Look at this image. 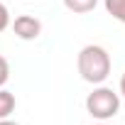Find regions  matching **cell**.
<instances>
[{"label":"cell","mask_w":125,"mask_h":125,"mask_svg":"<svg viewBox=\"0 0 125 125\" xmlns=\"http://www.w3.org/2000/svg\"><path fill=\"white\" fill-rule=\"evenodd\" d=\"M12 32H15L17 39L32 42V39H37V37L42 34V22H39L37 17H32V15H20V17H15V22H12Z\"/></svg>","instance_id":"3"},{"label":"cell","mask_w":125,"mask_h":125,"mask_svg":"<svg viewBox=\"0 0 125 125\" xmlns=\"http://www.w3.org/2000/svg\"><path fill=\"white\" fill-rule=\"evenodd\" d=\"M15 105H17L15 93H10L8 88H0V120L10 118V115L15 113Z\"/></svg>","instance_id":"4"},{"label":"cell","mask_w":125,"mask_h":125,"mask_svg":"<svg viewBox=\"0 0 125 125\" xmlns=\"http://www.w3.org/2000/svg\"><path fill=\"white\" fill-rule=\"evenodd\" d=\"M103 5H105V12L113 20L125 25V0H103Z\"/></svg>","instance_id":"6"},{"label":"cell","mask_w":125,"mask_h":125,"mask_svg":"<svg viewBox=\"0 0 125 125\" xmlns=\"http://www.w3.org/2000/svg\"><path fill=\"white\" fill-rule=\"evenodd\" d=\"M86 110H88L91 118L105 123V120H110V118L118 115V110H120V96L113 88L98 83V88H93L86 96Z\"/></svg>","instance_id":"2"},{"label":"cell","mask_w":125,"mask_h":125,"mask_svg":"<svg viewBox=\"0 0 125 125\" xmlns=\"http://www.w3.org/2000/svg\"><path fill=\"white\" fill-rule=\"evenodd\" d=\"M98 5V0H64V8L74 15H86Z\"/></svg>","instance_id":"5"},{"label":"cell","mask_w":125,"mask_h":125,"mask_svg":"<svg viewBox=\"0 0 125 125\" xmlns=\"http://www.w3.org/2000/svg\"><path fill=\"white\" fill-rule=\"evenodd\" d=\"M8 79H10V64H8V59L0 54V88L8 83Z\"/></svg>","instance_id":"7"},{"label":"cell","mask_w":125,"mask_h":125,"mask_svg":"<svg viewBox=\"0 0 125 125\" xmlns=\"http://www.w3.org/2000/svg\"><path fill=\"white\" fill-rule=\"evenodd\" d=\"M0 125H20V123H15V120H10V118H5V120H0Z\"/></svg>","instance_id":"10"},{"label":"cell","mask_w":125,"mask_h":125,"mask_svg":"<svg viewBox=\"0 0 125 125\" xmlns=\"http://www.w3.org/2000/svg\"><path fill=\"white\" fill-rule=\"evenodd\" d=\"M118 96L125 98V71H123V76H120V93H118Z\"/></svg>","instance_id":"9"},{"label":"cell","mask_w":125,"mask_h":125,"mask_svg":"<svg viewBox=\"0 0 125 125\" xmlns=\"http://www.w3.org/2000/svg\"><path fill=\"white\" fill-rule=\"evenodd\" d=\"M8 27H10V12H8L5 3L0 0V32H5Z\"/></svg>","instance_id":"8"},{"label":"cell","mask_w":125,"mask_h":125,"mask_svg":"<svg viewBox=\"0 0 125 125\" xmlns=\"http://www.w3.org/2000/svg\"><path fill=\"white\" fill-rule=\"evenodd\" d=\"M76 69L81 74V79L86 83H103L108 76H110V69H113V61H110V54L105 47L101 44H86L79 56H76Z\"/></svg>","instance_id":"1"},{"label":"cell","mask_w":125,"mask_h":125,"mask_svg":"<svg viewBox=\"0 0 125 125\" xmlns=\"http://www.w3.org/2000/svg\"><path fill=\"white\" fill-rule=\"evenodd\" d=\"M98 125H105V123H98Z\"/></svg>","instance_id":"11"}]
</instances>
